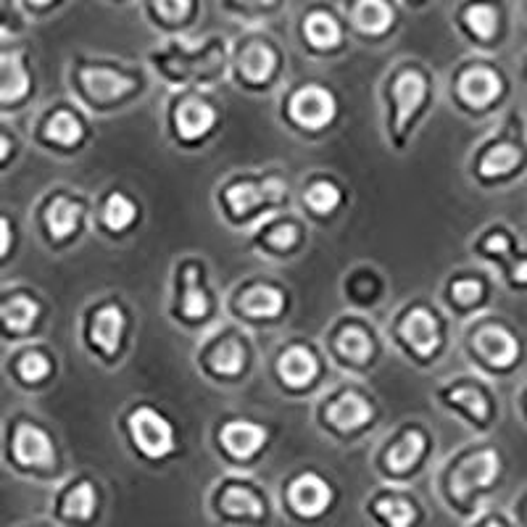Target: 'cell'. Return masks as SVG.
<instances>
[{
	"label": "cell",
	"mask_w": 527,
	"mask_h": 527,
	"mask_svg": "<svg viewBox=\"0 0 527 527\" xmlns=\"http://www.w3.org/2000/svg\"><path fill=\"white\" fill-rule=\"evenodd\" d=\"M514 280H517V282H527V259L517 264V269H514Z\"/></svg>",
	"instance_id": "7bdbcfd3"
},
{
	"label": "cell",
	"mask_w": 527,
	"mask_h": 527,
	"mask_svg": "<svg viewBox=\"0 0 527 527\" xmlns=\"http://www.w3.org/2000/svg\"><path fill=\"white\" fill-rule=\"evenodd\" d=\"M29 90V72L24 64V56L19 51L3 53V85H0V98L3 103L22 101Z\"/></svg>",
	"instance_id": "ffe728a7"
},
{
	"label": "cell",
	"mask_w": 527,
	"mask_h": 527,
	"mask_svg": "<svg viewBox=\"0 0 527 527\" xmlns=\"http://www.w3.org/2000/svg\"><path fill=\"white\" fill-rule=\"evenodd\" d=\"M280 375L288 385L301 388V385L311 383V380L317 377V359H314V354L306 351V348H290L288 354L280 359Z\"/></svg>",
	"instance_id": "7402d4cb"
},
{
	"label": "cell",
	"mask_w": 527,
	"mask_h": 527,
	"mask_svg": "<svg viewBox=\"0 0 527 527\" xmlns=\"http://www.w3.org/2000/svg\"><path fill=\"white\" fill-rule=\"evenodd\" d=\"M151 6L161 22L180 27V24H185L193 16L195 0H151Z\"/></svg>",
	"instance_id": "1f68e13d"
},
{
	"label": "cell",
	"mask_w": 527,
	"mask_h": 527,
	"mask_svg": "<svg viewBox=\"0 0 527 527\" xmlns=\"http://www.w3.org/2000/svg\"><path fill=\"white\" fill-rule=\"evenodd\" d=\"M425 435L422 433H406L401 441L396 443V446L390 448L388 454V467L393 472H409L414 467V464L422 459V454H425Z\"/></svg>",
	"instance_id": "d4e9b609"
},
{
	"label": "cell",
	"mask_w": 527,
	"mask_h": 527,
	"mask_svg": "<svg viewBox=\"0 0 527 527\" xmlns=\"http://www.w3.org/2000/svg\"><path fill=\"white\" fill-rule=\"evenodd\" d=\"M214 122H217V111L211 109L209 103L198 101V98L185 101L177 111V127H180L182 138H201L214 127Z\"/></svg>",
	"instance_id": "d6986e66"
},
{
	"label": "cell",
	"mask_w": 527,
	"mask_h": 527,
	"mask_svg": "<svg viewBox=\"0 0 527 527\" xmlns=\"http://www.w3.org/2000/svg\"><path fill=\"white\" fill-rule=\"evenodd\" d=\"M240 74L246 77L253 85H261L267 82L277 69V51L267 40H251L248 45H243L238 58Z\"/></svg>",
	"instance_id": "9c48e42d"
},
{
	"label": "cell",
	"mask_w": 527,
	"mask_h": 527,
	"mask_svg": "<svg viewBox=\"0 0 527 527\" xmlns=\"http://www.w3.org/2000/svg\"><path fill=\"white\" fill-rule=\"evenodd\" d=\"M267 441V430L253 422H230L222 430V443L235 459H251Z\"/></svg>",
	"instance_id": "7c38bea8"
},
{
	"label": "cell",
	"mask_w": 527,
	"mask_h": 527,
	"mask_svg": "<svg viewBox=\"0 0 527 527\" xmlns=\"http://www.w3.org/2000/svg\"><path fill=\"white\" fill-rule=\"evenodd\" d=\"M103 222L114 232L127 230L135 222V206H132V201H127L124 195H111L106 209H103Z\"/></svg>",
	"instance_id": "4dcf8cb0"
},
{
	"label": "cell",
	"mask_w": 527,
	"mask_h": 527,
	"mask_svg": "<svg viewBox=\"0 0 527 527\" xmlns=\"http://www.w3.org/2000/svg\"><path fill=\"white\" fill-rule=\"evenodd\" d=\"M285 306V298L277 288H267V285H261V288H253L246 298H243V309L251 317H264L272 319L277 317Z\"/></svg>",
	"instance_id": "484cf974"
},
{
	"label": "cell",
	"mask_w": 527,
	"mask_h": 527,
	"mask_svg": "<svg viewBox=\"0 0 527 527\" xmlns=\"http://www.w3.org/2000/svg\"><path fill=\"white\" fill-rule=\"evenodd\" d=\"M232 8H240V11H269L275 8L280 0H227Z\"/></svg>",
	"instance_id": "60d3db41"
},
{
	"label": "cell",
	"mask_w": 527,
	"mask_h": 527,
	"mask_svg": "<svg viewBox=\"0 0 527 527\" xmlns=\"http://www.w3.org/2000/svg\"><path fill=\"white\" fill-rule=\"evenodd\" d=\"M338 348H340V354L348 356V359L356 361V364L367 361L369 354H372V343H369L367 333L359 330V327H348L346 333L340 335Z\"/></svg>",
	"instance_id": "d6a6232c"
},
{
	"label": "cell",
	"mask_w": 527,
	"mask_h": 527,
	"mask_svg": "<svg viewBox=\"0 0 527 527\" xmlns=\"http://www.w3.org/2000/svg\"><path fill=\"white\" fill-rule=\"evenodd\" d=\"M401 333L412 343L417 354L430 356L438 348V322H435V317L427 309L412 311L406 317L404 325H401Z\"/></svg>",
	"instance_id": "2e32d148"
},
{
	"label": "cell",
	"mask_w": 527,
	"mask_h": 527,
	"mask_svg": "<svg viewBox=\"0 0 527 527\" xmlns=\"http://www.w3.org/2000/svg\"><path fill=\"white\" fill-rule=\"evenodd\" d=\"M338 103H335L333 93L319 85L301 87L293 98H290V116L293 122H298L306 130H322L333 122Z\"/></svg>",
	"instance_id": "3957f363"
},
{
	"label": "cell",
	"mask_w": 527,
	"mask_h": 527,
	"mask_svg": "<svg viewBox=\"0 0 527 527\" xmlns=\"http://www.w3.org/2000/svg\"><path fill=\"white\" fill-rule=\"evenodd\" d=\"M501 472V459L496 451H480L470 456L467 462L459 464L451 475V496L456 501H470L477 491H485L496 483Z\"/></svg>",
	"instance_id": "6da1fadb"
},
{
	"label": "cell",
	"mask_w": 527,
	"mask_h": 527,
	"mask_svg": "<svg viewBox=\"0 0 527 527\" xmlns=\"http://www.w3.org/2000/svg\"><path fill=\"white\" fill-rule=\"evenodd\" d=\"M122 333H124V314L116 309V306L103 309L101 314L95 317L93 338L106 354H114L116 348H119V343H122Z\"/></svg>",
	"instance_id": "cb8c5ba5"
},
{
	"label": "cell",
	"mask_w": 527,
	"mask_h": 527,
	"mask_svg": "<svg viewBox=\"0 0 527 527\" xmlns=\"http://www.w3.org/2000/svg\"><path fill=\"white\" fill-rule=\"evenodd\" d=\"M80 214V203L66 201V198L53 201V206L48 209V230L53 232V238H66L77 227V222H80Z\"/></svg>",
	"instance_id": "4316f807"
},
{
	"label": "cell",
	"mask_w": 527,
	"mask_h": 527,
	"mask_svg": "<svg viewBox=\"0 0 527 527\" xmlns=\"http://www.w3.org/2000/svg\"><path fill=\"white\" fill-rule=\"evenodd\" d=\"M48 135L61 145H74L82 138V127L69 111H58L48 124Z\"/></svg>",
	"instance_id": "836d02e7"
},
{
	"label": "cell",
	"mask_w": 527,
	"mask_h": 527,
	"mask_svg": "<svg viewBox=\"0 0 527 527\" xmlns=\"http://www.w3.org/2000/svg\"><path fill=\"white\" fill-rule=\"evenodd\" d=\"M372 514L385 527H414L417 522V506L404 496H380L372 504Z\"/></svg>",
	"instance_id": "603a6c76"
},
{
	"label": "cell",
	"mask_w": 527,
	"mask_h": 527,
	"mask_svg": "<svg viewBox=\"0 0 527 527\" xmlns=\"http://www.w3.org/2000/svg\"><path fill=\"white\" fill-rule=\"evenodd\" d=\"M372 417V409L359 393H346V396H340L333 406H330V412H327V419L333 422L335 427L340 430H354V427H361L364 422H369Z\"/></svg>",
	"instance_id": "44dd1931"
},
{
	"label": "cell",
	"mask_w": 527,
	"mask_h": 527,
	"mask_svg": "<svg viewBox=\"0 0 527 527\" xmlns=\"http://www.w3.org/2000/svg\"><path fill=\"white\" fill-rule=\"evenodd\" d=\"M188 317H203L209 311V301H206V293L198 288V280H195V269L188 272V288H185V304H182Z\"/></svg>",
	"instance_id": "d590c367"
},
{
	"label": "cell",
	"mask_w": 527,
	"mask_h": 527,
	"mask_svg": "<svg viewBox=\"0 0 527 527\" xmlns=\"http://www.w3.org/2000/svg\"><path fill=\"white\" fill-rule=\"evenodd\" d=\"M520 151L514 145H496L491 151L485 153L483 161H480V172L485 177H501V174H509L517 169L520 164Z\"/></svg>",
	"instance_id": "83f0119b"
},
{
	"label": "cell",
	"mask_w": 527,
	"mask_h": 527,
	"mask_svg": "<svg viewBox=\"0 0 527 527\" xmlns=\"http://www.w3.org/2000/svg\"><path fill=\"white\" fill-rule=\"evenodd\" d=\"M219 509L222 514L232 517V520H253L259 522L267 514V506L261 501V496L246 485H230L224 488L222 499H219Z\"/></svg>",
	"instance_id": "30bf717a"
},
{
	"label": "cell",
	"mask_w": 527,
	"mask_h": 527,
	"mask_svg": "<svg viewBox=\"0 0 527 527\" xmlns=\"http://www.w3.org/2000/svg\"><path fill=\"white\" fill-rule=\"evenodd\" d=\"M456 90H459V98L467 106L485 109V106H491L499 98L501 90H504V82H501L499 72L491 69V66H470L456 82Z\"/></svg>",
	"instance_id": "5b68a950"
},
{
	"label": "cell",
	"mask_w": 527,
	"mask_h": 527,
	"mask_svg": "<svg viewBox=\"0 0 527 527\" xmlns=\"http://www.w3.org/2000/svg\"><path fill=\"white\" fill-rule=\"evenodd\" d=\"M298 232L293 224H282V227H277L275 232H269V243L275 248H280V251H285V248H290L293 243H296Z\"/></svg>",
	"instance_id": "ab89813d"
},
{
	"label": "cell",
	"mask_w": 527,
	"mask_h": 527,
	"mask_svg": "<svg viewBox=\"0 0 527 527\" xmlns=\"http://www.w3.org/2000/svg\"><path fill=\"white\" fill-rule=\"evenodd\" d=\"M462 22L464 27L470 29L472 37L483 40V43H491L493 37L499 35L501 11L491 0H472L470 6H464Z\"/></svg>",
	"instance_id": "5bb4252c"
},
{
	"label": "cell",
	"mask_w": 527,
	"mask_h": 527,
	"mask_svg": "<svg viewBox=\"0 0 527 527\" xmlns=\"http://www.w3.org/2000/svg\"><path fill=\"white\" fill-rule=\"evenodd\" d=\"M282 182L280 180H267L264 185H253V182H240V185H232L227 190V203H230V209L243 217L251 209H256L261 201H267V198H280L282 195Z\"/></svg>",
	"instance_id": "9a60e30c"
},
{
	"label": "cell",
	"mask_w": 527,
	"mask_h": 527,
	"mask_svg": "<svg viewBox=\"0 0 527 527\" xmlns=\"http://www.w3.org/2000/svg\"><path fill=\"white\" fill-rule=\"evenodd\" d=\"M0 230H3V246H0V251L8 253V222H6V219L0 222Z\"/></svg>",
	"instance_id": "f6af8a7d"
},
{
	"label": "cell",
	"mask_w": 527,
	"mask_h": 527,
	"mask_svg": "<svg viewBox=\"0 0 527 527\" xmlns=\"http://www.w3.org/2000/svg\"><path fill=\"white\" fill-rule=\"evenodd\" d=\"M14 459L24 467H51L56 462L51 438L32 425H22L14 435Z\"/></svg>",
	"instance_id": "ba28073f"
},
{
	"label": "cell",
	"mask_w": 527,
	"mask_h": 527,
	"mask_svg": "<svg viewBox=\"0 0 527 527\" xmlns=\"http://www.w3.org/2000/svg\"><path fill=\"white\" fill-rule=\"evenodd\" d=\"M485 248H488V251H499V253H504L506 248H509V243H506L504 235H493V238L488 240V243H485Z\"/></svg>",
	"instance_id": "b9f144b4"
},
{
	"label": "cell",
	"mask_w": 527,
	"mask_h": 527,
	"mask_svg": "<svg viewBox=\"0 0 527 527\" xmlns=\"http://www.w3.org/2000/svg\"><path fill=\"white\" fill-rule=\"evenodd\" d=\"M80 82L90 98L103 103L116 101V98H122L130 90H135V80L130 74L111 69V66H87L80 72Z\"/></svg>",
	"instance_id": "8992f818"
},
{
	"label": "cell",
	"mask_w": 527,
	"mask_h": 527,
	"mask_svg": "<svg viewBox=\"0 0 527 527\" xmlns=\"http://www.w3.org/2000/svg\"><path fill=\"white\" fill-rule=\"evenodd\" d=\"M306 203L319 214H330L333 209H338L340 203V190L330 182H317L314 188L306 193Z\"/></svg>",
	"instance_id": "e575fe53"
},
{
	"label": "cell",
	"mask_w": 527,
	"mask_h": 527,
	"mask_svg": "<svg viewBox=\"0 0 527 527\" xmlns=\"http://www.w3.org/2000/svg\"><path fill=\"white\" fill-rule=\"evenodd\" d=\"M480 527H506V525L501 520H485Z\"/></svg>",
	"instance_id": "bcb514c9"
},
{
	"label": "cell",
	"mask_w": 527,
	"mask_h": 527,
	"mask_svg": "<svg viewBox=\"0 0 527 527\" xmlns=\"http://www.w3.org/2000/svg\"><path fill=\"white\" fill-rule=\"evenodd\" d=\"M427 95V82L417 69H406L396 77L393 85V98H396V111H398V124H406V119L425 103Z\"/></svg>",
	"instance_id": "8fae6325"
},
{
	"label": "cell",
	"mask_w": 527,
	"mask_h": 527,
	"mask_svg": "<svg viewBox=\"0 0 527 527\" xmlns=\"http://www.w3.org/2000/svg\"><path fill=\"white\" fill-rule=\"evenodd\" d=\"M477 348L485 359L496 364V367H509L517 359V340L504 327H485L483 333L477 335Z\"/></svg>",
	"instance_id": "e0dca14e"
},
{
	"label": "cell",
	"mask_w": 527,
	"mask_h": 527,
	"mask_svg": "<svg viewBox=\"0 0 527 527\" xmlns=\"http://www.w3.org/2000/svg\"><path fill=\"white\" fill-rule=\"evenodd\" d=\"M95 509H98V493H95V485L82 480L74 488L64 493V499L58 504V514L64 517L66 522H90L93 520Z\"/></svg>",
	"instance_id": "ac0fdd59"
},
{
	"label": "cell",
	"mask_w": 527,
	"mask_h": 527,
	"mask_svg": "<svg viewBox=\"0 0 527 527\" xmlns=\"http://www.w3.org/2000/svg\"><path fill=\"white\" fill-rule=\"evenodd\" d=\"M48 372H51V364H48V359L43 354H27L19 361V375L27 383H40V380L48 377Z\"/></svg>",
	"instance_id": "74e56055"
},
{
	"label": "cell",
	"mask_w": 527,
	"mask_h": 527,
	"mask_svg": "<svg viewBox=\"0 0 527 527\" xmlns=\"http://www.w3.org/2000/svg\"><path fill=\"white\" fill-rule=\"evenodd\" d=\"M53 3H58V0H27L29 8H48L53 6Z\"/></svg>",
	"instance_id": "ee69618b"
},
{
	"label": "cell",
	"mask_w": 527,
	"mask_h": 527,
	"mask_svg": "<svg viewBox=\"0 0 527 527\" xmlns=\"http://www.w3.org/2000/svg\"><path fill=\"white\" fill-rule=\"evenodd\" d=\"M348 19L364 35H385L396 24V8L390 0H354L348 8Z\"/></svg>",
	"instance_id": "52a82bcc"
},
{
	"label": "cell",
	"mask_w": 527,
	"mask_h": 527,
	"mask_svg": "<svg viewBox=\"0 0 527 527\" xmlns=\"http://www.w3.org/2000/svg\"><path fill=\"white\" fill-rule=\"evenodd\" d=\"M304 37L309 40L311 48H317V51H333V48L343 43V27H340V22L330 11L317 8L304 19Z\"/></svg>",
	"instance_id": "4fadbf2b"
},
{
	"label": "cell",
	"mask_w": 527,
	"mask_h": 527,
	"mask_svg": "<svg viewBox=\"0 0 527 527\" xmlns=\"http://www.w3.org/2000/svg\"><path fill=\"white\" fill-rule=\"evenodd\" d=\"M288 506L298 517L304 520H317L322 514L330 509L333 504V488L327 485V480H322L314 472H306V475L296 477L293 483L288 485Z\"/></svg>",
	"instance_id": "277c9868"
},
{
	"label": "cell",
	"mask_w": 527,
	"mask_h": 527,
	"mask_svg": "<svg viewBox=\"0 0 527 527\" xmlns=\"http://www.w3.org/2000/svg\"><path fill=\"white\" fill-rule=\"evenodd\" d=\"M130 430L135 446H138L148 459H164V456L172 454V425H169L161 414L153 412V409H138V412L132 414Z\"/></svg>",
	"instance_id": "7a4b0ae2"
},
{
	"label": "cell",
	"mask_w": 527,
	"mask_h": 527,
	"mask_svg": "<svg viewBox=\"0 0 527 527\" xmlns=\"http://www.w3.org/2000/svg\"><path fill=\"white\" fill-rule=\"evenodd\" d=\"M451 401L459 406H464L467 412H470V417H475L477 422H483L485 417H488V404H485V398L477 393L475 388H462V390H454L451 393Z\"/></svg>",
	"instance_id": "8d00e7d4"
},
{
	"label": "cell",
	"mask_w": 527,
	"mask_h": 527,
	"mask_svg": "<svg viewBox=\"0 0 527 527\" xmlns=\"http://www.w3.org/2000/svg\"><path fill=\"white\" fill-rule=\"evenodd\" d=\"M37 304L35 301H29V298H11L6 306H3V319H6V325L16 333H24L29 327L35 325L37 319Z\"/></svg>",
	"instance_id": "f1b7e54d"
},
{
	"label": "cell",
	"mask_w": 527,
	"mask_h": 527,
	"mask_svg": "<svg viewBox=\"0 0 527 527\" xmlns=\"http://www.w3.org/2000/svg\"><path fill=\"white\" fill-rule=\"evenodd\" d=\"M243 361H246V351L240 348V343L235 340H227L222 346L211 354V367L219 375H238L243 369Z\"/></svg>",
	"instance_id": "f546056e"
},
{
	"label": "cell",
	"mask_w": 527,
	"mask_h": 527,
	"mask_svg": "<svg viewBox=\"0 0 527 527\" xmlns=\"http://www.w3.org/2000/svg\"><path fill=\"white\" fill-rule=\"evenodd\" d=\"M483 288H480V282L477 280H462L454 285V296L459 304H475L477 298H480Z\"/></svg>",
	"instance_id": "f35d334b"
}]
</instances>
